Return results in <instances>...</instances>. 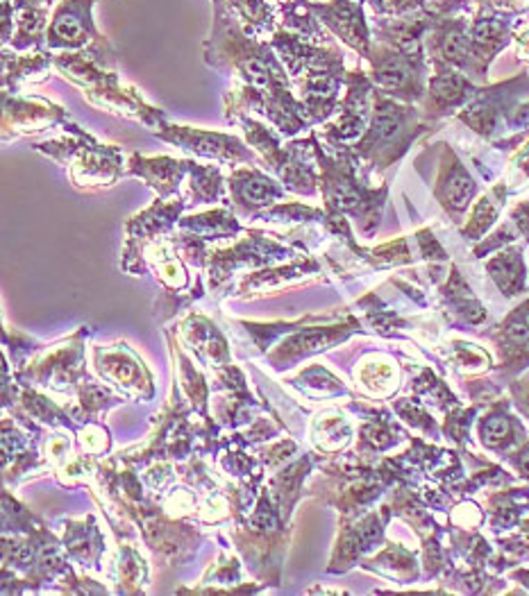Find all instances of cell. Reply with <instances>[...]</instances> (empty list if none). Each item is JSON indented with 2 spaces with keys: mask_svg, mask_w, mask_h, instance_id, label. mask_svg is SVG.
Listing matches in <instances>:
<instances>
[{
  "mask_svg": "<svg viewBox=\"0 0 529 596\" xmlns=\"http://www.w3.org/2000/svg\"><path fill=\"white\" fill-rule=\"evenodd\" d=\"M51 3H55V0H43V5H51Z\"/></svg>",
  "mask_w": 529,
  "mask_h": 596,
  "instance_id": "obj_17",
  "label": "cell"
},
{
  "mask_svg": "<svg viewBox=\"0 0 529 596\" xmlns=\"http://www.w3.org/2000/svg\"><path fill=\"white\" fill-rule=\"evenodd\" d=\"M95 0H62L51 16L46 43L62 51H87L103 64L114 62L116 53L93 23Z\"/></svg>",
  "mask_w": 529,
  "mask_h": 596,
  "instance_id": "obj_2",
  "label": "cell"
},
{
  "mask_svg": "<svg viewBox=\"0 0 529 596\" xmlns=\"http://www.w3.org/2000/svg\"><path fill=\"white\" fill-rule=\"evenodd\" d=\"M280 21L284 23L286 30L296 33L298 37L311 41V43H323L330 41V33L325 30L323 23L314 16L305 0H286V3L278 5Z\"/></svg>",
  "mask_w": 529,
  "mask_h": 596,
  "instance_id": "obj_5",
  "label": "cell"
},
{
  "mask_svg": "<svg viewBox=\"0 0 529 596\" xmlns=\"http://www.w3.org/2000/svg\"><path fill=\"white\" fill-rule=\"evenodd\" d=\"M375 82L387 91H402L416 78V55L412 51H382L373 55Z\"/></svg>",
  "mask_w": 529,
  "mask_h": 596,
  "instance_id": "obj_4",
  "label": "cell"
},
{
  "mask_svg": "<svg viewBox=\"0 0 529 596\" xmlns=\"http://www.w3.org/2000/svg\"><path fill=\"white\" fill-rule=\"evenodd\" d=\"M359 3H364V0H359Z\"/></svg>",
  "mask_w": 529,
  "mask_h": 596,
  "instance_id": "obj_18",
  "label": "cell"
},
{
  "mask_svg": "<svg viewBox=\"0 0 529 596\" xmlns=\"http://www.w3.org/2000/svg\"><path fill=\"white\" fill-rule=\"evenodd\" d=\"M271 3H275V5H280V3H286V0H271Z\"/></svg>",
  "mask_w": 529,
  "mask_h": 596,
  "instance_id": "obj_16",
  "label": "cell"
},
{
  "mask_svg": "<svg viewBox=\"0 0 529 596\" xmlns=\"http://www.w3.org/2000/svg\"><path fill=\"white\" fill-rule=\"evenodd\" d=\"M305 5L314 12L332 37L348 43L359 55H371V33L362 5L354 0H327V3L305 0Z\"/></svg>",
  "mask_w": 529,
  "mask_h": 596,
  "instance_id": "obj_3",
  "label": "cell"
},
{
  "mask_svg": "<svg viewBox=\"0 0 529 596\" xmlns=\"http://www.w3.org/2000/svg\"><path fill=\"white\" fill-rule=\"evenodd\" d=\"M16 30L12 37V46L16 51H26V48H37L41 41H46L48 35V10L46 5H35V8H23L16 10Z\"/></svg>",
  "mask_w": 529,
  "mask_h": 596,
  "instance_id": "obj_7",
  "label": "cell"
},
{
  "mask_svg": "<svg viewBox=\"0 0 529 596\" xmlns=\"http://www.w3.org/2000/svg\"><path fill=\"white\" fill-rule=\"evenodd\" d=\"M14 12L16 8L10 3V0H3V41L10 43L14 37Z\"/></svg>",
  "mask_w": 529,
  "mask_h": 596,
  "instance_id": "obj_14",
  "label": "cell"
},
{
  "mask_svg": "<svg viewBox=\"0 0 529 596\" xmlns=\"http://www.w3.org/2000/svg\"><path fill=\"white\" fill-rule=\"evenodd\" d=\"M473 191H475L473 180L466 176L462 168H454L450 172L448 182H446V200H448V205H452L454 209H464L470 200Z\"/></svg>",
  "mask_w": 529,
  "mask_h": 596,
  "instance_id": "obj_11",
  "label": "cell"
},
{
  "mask_svg": "<svg viewBox=\"0 0 529 596\" xmlns=\"http://www.w3.org/2000/svg\"><path fill=\"white\" fill-rule=\"evenodd\" d=\"M509 433V425H507V419H502V417H493L487 422V427H485V436L491 440V442H500L504 436Z\"/></svg>",
  "mask_w": 529,
  "mask_h": 596,
  "instance_id": "obj_13",
  "label": "cell"
},
{
  "mask_svg": "<svg viewBox=\"0 0 529 596\" xmlns=\"http://www.w3.org/2000/svg\"><path fill=\"white\" fill-rule=\"evenodd\" d=\"M214 23L211 35L205 41V60L209 66L221 70H236L257 98H273L286 93V70L282 68L278 53L271 43L259 41L250 35L244 23L232 12L228 0H211Z\"/></svg>",
  "mask_w": 529,
  "mask_h": 596,
  "instance_id": "obj_1",
  "label": "cell"
},
{
  "mask_svg": "<svg viewBox=\"0 0 529 596\" xmlns=\"http://www.w3.org/2000/svg\"><path fill=\"white\" fill-rule=\"evenodd\" d=\"M228 5L250 35L261 39L263 35H273L278 30L280 18L278 12L269 5V0H228Z\"/></svg>",
  "mask_w": 529,
  "mask_h": 596,
  "instance_id": "obj_6",
  "label": "cell"
},
{
  "mask_svg": "<svg viewBox=\"0 0 529 596\" xmlns=\"http://www.w3.org/2000/svg\"><path fill=\"white\" fill-rule=\"evenodd\" d=\"M375 12H407V10H412L416 5H421L423 0H371Z\"/></svg>",
  "mask_w": 529,
  "mask_h": 596,
  "instance_id": "obj_12",
  "label": "cell"
},
{
  "mask_svg": "<svg viewBox=\"0 0 529 596\" xmlns=\"http://www.w3.org/2000/svg\"><path fill=\"white\" fill-rule=\"evenodd\" d=\"M522 467L529 471V452H525V456H522Z\"/></svg>",
  "mask_w": 529,
  "mask_h": 596,
  "instance_id": "obj_15",
  "label": "cell"
},
{
  "mask_svg": "<svg viewBox=\"0 0 529 596\" xmlns=\"http://www.w3.org/2000/svg\"><path fill=\"white\" fill-rule=\"evenodd\" d=\"M238 200L248 207H267L280 197V189L259 172H242L234 182Z\"/></svg>",
  "mask_w": 529,
  "mask_h": 596,
  "instance_id": "obj_8",
  "label": "cell"
},
{
  "mask_svg": "<svg viewBox=\"0 0 529 596\" xmlns=\"http://www.w3.org/2000/svg\"><path fill=\"white\" fill-rule=\"evenodd\" d=\"M173 141L191 147V151H196L201 155H209V157H223V155H236L238 145L234 139L221 137V134H207V132H189L182 130L180 134L176 132Z\"/></svg>",
  "mask_w": 529,
  "mask_h": 596,
  "instance_id": "obj_10",
  "label": "cell"
},
{
  "mask_svg": "<svg viewBox=\"0 0 529 596\" xmlns=\"http://www.w3.org/2000/svg\"><path fill=\"white\" fill-rule=\"evenodd\" d=\"M402 122H404V116H402V112L396 105L382 103L377 107L375 116H373L366 145H371V147H384V145L396 143V139L402 134Z\"/></svg>",
  "mask_w": 529,
  "mask_h": 596,
  "instance_id": "obj_9",
  "label": "cell"
}]
</instances>
